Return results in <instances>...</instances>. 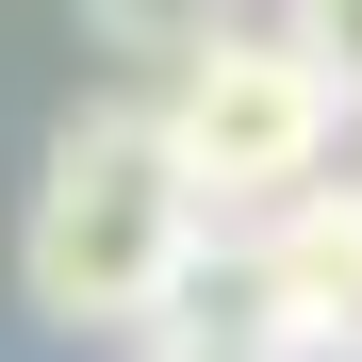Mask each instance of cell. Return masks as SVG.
Segmentation results:
<instances>
[{
  "label": "cell",
  "mask_w": 362,
  "mask_h": 362,
  "mask_svg": "<svg viewBox=\"0 0 362 362\" xmlns=\"http://www.w3.org/2000/svg\"><path fill=\"white\" fill-rule=\"evenodd\" d=\"M264 33H280V49H296V66H313L346 115H362V0H280Z\"/></svg>",
  "instance_id": "6"
},
{
  "label": "cell",
  "mask_w": 362,
  "mask_h": 362,
  "mask_svg": "<svg viewBox=\"0 0 362 362\" xmlns=\"http://www.w3.org/2000/svg\"><path fill=\"white\" fill-rule=\"evenodd\" d=\"M247 230V264L280 280V313L313 329V362L362 329V181H296V198H264V214H230Z\"/></svg>",
  "instance_id": "3"
},
{
  "label": "cell",
  "mask_w": 362,
  "mask_h": 362,
  "mask_svg": "<svg viewBox=\"0 0 362 362\" xmlns=\"http://www.w3.org/2000/svg\"><path fill=\"white\" fill-rule=\"evenodd\" d=\"M115 362H165V346H115Z\"/></svg>",
  "instance_id": "7"
},
{
  "label": "cell",
  "mask_w": 362,
  "mask_h": 362,
  "mask_svg": "<svg viewBox=\"0 0 362 362\" xmlns=\"http://www.w3.org/2000/svg\"><path fill=\"white\" fill-rule=\"evenodd\" d=\"M132 346H165V362H313V329H296L280 280L247 264V230H198V264L165 280V313Z\"/></svg>",
  "instance_id": "4"
},
{
  "label": "cell",
  "mask_w": 362,
  "mask_h": 362,
  "mask_svg": "<svg viewBox=\"0 0 362 362\" xmlns=\"http://www.w3.org/2000/svg\"><path fill=\"white\" fill-rule=\"evenodd\" d=\"M148 132H165V165H181V198L230 230V214H264V198H296V181L346 165V99L296 66L264 17H230L214 49H181V66L148 83Z\"/></svg>",
  "instance_id": "2"
},
{
  "label": "cell",
  "mask_w": 362,
  "mask_h": 362,
  "mask_svg": "<svg viewBox=\"0 0 362 362\" xmlns=\"http://www.w3.org/2000/svg\"><path fill=\"white\" fill-rule=\"evenodd\" d=\"M230 17H264V0H83V49H99L115 83H165L181 49H214Z\"/></svg>",
  "instance_id": "5"
},
{
  "label": "cell",
  "mask_w": 362,
  "mask_h": 362,
  "mask_svg": "<svg viewBox=\"0 0 362 362\" xmlns=\"http://www.w3.org/2000/svg\"><path fill=\"white\" fill-rule=\"evenodd\" d=\"M329 362H362V329H346V346H329Z\"/></svg>",
  "instance_id": "8"
},
{
  "label": "cell",
  "mask_w": 362,
  "mask_h": 362,
  "mask_svg": "<svg viewBox=\"0 0 362 362\" xmlns=\"http://www.w3.org/2000/svg\"><path fill=\"white\" fill-rule=\"evenodd\" d=\"M198 198H181V165L148 132V83L132 99H83L66 132L33 165V214H17V313L66 329V346H132L165 313V280L198 264Z\"/></svg>",
  "instance_id": "1"
}]
</instances>
